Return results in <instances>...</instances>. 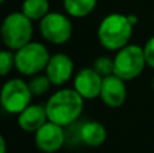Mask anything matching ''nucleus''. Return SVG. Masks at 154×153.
I'll use <instances>...</instances> for the list:
<instances>
[{
    "mask_svg": "<svg viewBox=\"0 0 154 153\" xmlns=\"http://www.w3.org/2000/svg\"><path fill=\"white\" fill-rule=\"evenodd\" d=\"M85 99L75 88H60L45 103L50 122L64 127L75 125L81 117Z\"/></svg>",
    "mask_w": 154,
    "mask_h": 153,
    "instance_id": "f257e3e1",
    "label": "nucleus"
},
{
    "mask_svg": "<svg viewBox=\"0 0 154 153\" xmlns=\"http://www.w3.org/2000/svg\"><path fill=\"white\" fill-rule=\"evenodd\" d=\"M134 24L128 15L111 12L106 15L97 27V39L101 48L108 52H118L130 43L133 37Z\"/></svg>",
    "mask_w": 154,
    "mask_h": 153,
    "instance_id": "f03ea898",
    "label": "nucleus"
},
{
    "mask_svg": "<svg viewBox=\"0 0 154 153\" xmlns=\"http://www.w3.org/2000/svg\"><path fill=\"white\" fill-rule=\"evenodd\" d=\"M34 26L32 20L27 18L22 11L11 12L3 19L0 35L7 49L16 52L32 41Z\"/></svg>",
    "mask_w": 154,
    "mask_h": 153,
    "instance_id": "7ed1b4c3",
    "label": "nucleus"
},
{
    "mask_svg": "<svg viewBox=\"0 0 154 153\" xmlns=\"http://www.w3.org/2000/svg\"><path fill=\"white\" fill-rule=\"evenodd\" d=\"M51 54L42 42L31 41L15 52V69L22 76L31 77L43 73Z\"/></svg>",
    "mask_w": 154,
    "mask_h": 153,
    "instance_id": "20e7f679",
    "label": "nucleus"
},
{
    "mask_svg": "<svg viewBox=\"0 0 154 153\" xmlns=\"http://www.w3.org/2000/svg\"><path fill=\"white\" fill-rule=\"evenodd\" d=\"M147 67L143 48L135 43H128L115 52L114 73L125 81H131L143 73Z\"/></svg>",
    "mask_w": 154,
    "mask_h": 153,
    "instance_id": "39448f33",
    "label": "nucleus"
},
{
    "mask_svg": "<svg viewBox=\"0 0 154 153\" xmlns=\"http://www.w3.org/2000/svg\"><path fill=\"white\" fill-rule=\"evenodd\" d=\"M32 92L29 87V83L23 79L14 77L3 84L0 103L2 108L7 114L18 115L29 105H31Z\"/></svg>",
    "mask_w": 154,
    "mask_h": 153,
    "instance_id": "423d86ee",
    "label": "nucleus"
},
{
    "mask_svg": "<svg viewBox=\"0 0 154 153\" xmlns=\"http://www.w3.org/2000/svg\"><path fill=\"white\" fill-rule=\"evenodd\" d=\"M38 30L46 42L51 45H65L72 38L73 24L68 14L50 11L38 22Z\"/></svg>",
    "mask_w": 154,
    "mask_h": 153,
    "instance_id": "0eeeda50",
    "label": "nucleus"
},
{
    "mask_svg": "<svg viewBox=\"0 0 154 153\" xmlns=\"http://www.w3.org/2000/svg\"><path fill=\"white\" fill-rule=\"evenodd\" d=\"M35 146L43 153H56L66 142L65 127L48 121L34 133Z\"/></svg>",
    "mask_w": 154,
    "mask_h": 153,
    "instance_id": "6e6552de",
    "label": "nucleus"
},
{
    "mask_svg": "<svg viewBox=\"0 0 154 153\" xmlns=\"http://www.w3.org/2000/svg\"><path fill=\"white\" fill-rule=\"evenodd\" d=\"M45 73L50 79L51 84L61 87L75 76V64L66 53H54L50 56Z\"/></svg>",
    "mask_w": 154,
    "mask_h": 153,
    "instance_id": "1a4fd4ad",
    "label": "nucleus"
},
{
    "mask_svg": "<svg viewBox=\"0 0 154 153\" xmlns=\"http://www.w3.org/2000/svg\"><path fill=\"white\" fill-rule=\"evenodd\" d=\"M103 76H100L92 67L82 68L73 76V88L85 100H92L100 96Z\"/></svg>",
    "mask_w": 154,
    "mask_h": 153,
    "instance_id": "9d476101",
    "label": "nucleus"
},
{
    "mask_svg": "<svg viewBox=\"0 0 154 153\" xmlns=\"http://www.w3.org/2000/svg\"><path fill=\"white\" fill-rule=\"evenodd\" d=\"M101 102L111 108H118L126 102L127 98V88H126V81L116 76L115 73L109 76H106L103 79V86H101L100 96Z\"/></svg>",
    "mask_w": 154,
    "mask_h": 153,
    "instance_id": "9b49d317",
    "label": "nucleus"
},
{
    "mask_svg": "<svg viewBox=\"0 0 154 153\" xmlns=\"http://www.w3.org/2000/svg\"><path fill=\"white\" fill-rule=\"evenodd\" d=\"M18 126L26 133H35L39 127H42L49 121L48 113L43 105L31 103L20 114H18Z\"/></svg>",
    "mask_w": 154,
    "mask_h": 153,
    "instance_id": "f8f14e48",
    "label": "nucleus"
},
{
    "mask_svg": "<svg viewBox=\"0 0 154 153\" xmlns=\"http://www.w3.org/2000/svg\"><path fill=\"white\" fill-rule=\"evenodd\" d=\"M77 137L81 144L91 148L103 145L107 140V130L103 123L97 121H87L81 123L77 130Z\"/></svg>",
    "mask_w": 154,
    "mask_h": 153,
    "instance_id": "ddd939ff",
    "label": "nucleus"
},
{
    "mask_svg": "<svg viewBox=\"0 0 154 153\" xmlns=\"http://www.w3.org/2000/svg\"><path fill=\"white\" fill-rule=\"evenodd\" d=\"M65 12L76 19L91 15L97 5V0H62Z\"/></svg>",
    "mask_w": 154,
    "mask_h": 153,
    "instance_id": "4468645a",
    "label": "nucleus"
},
{
    "mask_svg": "<svg viewBox=\"0 0 154 153\" xmlns=\"http://www.w3.org/2000/svg\"><path fill=\"white\" fill-rule=\"evenodd\" d=\"M22 12L32 22H39L50 12V3L49 0H23Z\"/></svg>",
    "mask_w": 154,
    "mask_h": 153,
    "instance_id": "2eb2a0df",
    "label": "nucleus"
},
{
    "mask_svg": "<svg viewBox=\"0 0 154 153\" xmlns=\"http://www.w3.org/2000/svg\"><path fill=\"white\" fill-rule=\"evenodd\" d=\"M29 87L31 89L32 95L34 96H42V95L48 94V91L50 89V87L53 86L50 81V79L46 76V73H38V75H34L29 79Z\"/></svg>",
    "mask_w": 154,
    "mask_h": 153,
    "instance_id": "dca6fc26",
    "label": "nucleus"
},
{
    "mask_svg": "<svg viewBox=\"0 0 154 153\" xmlns=\"http://www.w3.org/2000/svg\"><path fill=\"white\" fill-rule=\"evenodd\" d=\"M92 68L99 73L100 76L106 77L114 73V57L109 56H100L93 61Z\"/></svg>",
    "mask_w": 154,
    "mask_h": 153,
    "instance_id": "f3484780",
    "label": "nucleus"
},
{
    "mask_svg": "<svg viewBox=\"0 0 154 153\" xmlns=\"http://www.w3.org/2000/svg\"><path fill=\"white\" fill-rule=\"evenodd\" d=\"M12 69H15V52L5 48L0 52V75L7 76Z\"/></svg>",
    "mask_w": 154,
    "mask_h": 153,
    "instance_id": "a211bd4d",
    "label": "nucleus"
},
{
    "mask_svg": "<svg viewBox=\"0 0 154 153\" xmlns=\"http://www.w3.org/2000/svg\"><path fill=\"white\" fill-rule=\"evenodd\" d=\"M143 52H145V57H146L147 67L154 69V35H152L146 41V43L143 46Z\"/></svg>",
    "mask_w": 154,
    "mask_h": 153,
    "instance_id": "6ab92c4d",
    "label": "nucleus"
},
{
    "mask_svg": "<svg viewBox=\"0 0 154 153\" xmlns=\"http://www.w3.org/2000/svg\"><path fill=\"white\" fill-rule=\"evenodd\" d=\"M0 153H7V142H5L4 137L0 138Z\"/></svg>",
    "mask_w": 154,
    "mask_h": 153,
    "instance_id": "aec40b11",
    "label": "nucleus"
},
{
    "mask_svg": "<svg viewBox=\"0 0 154 153\" xmlns=\"http://www.w3.org/2000/svg\"><path fill=\"white\" fill-rule=\"evenodd\" d=\"M128 19H130V22L131 23L134 24V26H135L137 23H138L139 22V18H138V15H135V14H130V15H128Z\"/></svg>",
    "mask_w": 154,
    "mask_h": 153,
    "instance_id": "412c9836",
    "label": "nucleus"
},
{
    "mask_svg": "<svg viewBox=\"0 0 154 153\" xmlns=\"http://www.w3.org/2000/svg\"><path fill=\"white\" fill-rule=\"evenodd\" d=\"M152 86H153V89H154V77H153V81H152Z\"/></svg>",
    "mask_w": 154,
    "mask_h": 153,
    "instance_id": "4be33fe9",
    "label": "nucleus"
},
{
    "mask_svg": "<svg viewBox=\"0 0 154 153\" xmlns=\"http://www.w3.org/2000/svg\"><path fill=\"white\" fill-rule=\"evenodd\" d=\"M0 2H2V3H4V2H5V0H0Z\"/></svg>",
    "mask_w": 154,
    "mask_h": 153,
    "instance_id": "5701e85b",
    "label": "nucleus"
}]
</instances>
